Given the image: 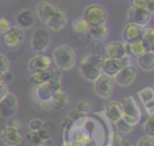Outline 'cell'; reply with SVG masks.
<instances>
[{
    "mask_svg": "<svg viewBox=\"0 0 154 146\" xmlns=\"http://www.w3.org/2000/svg\"><path fill=\"white\" fill-rule=\"evenodd\" d=\"M53 60L58 69L60 70H71L76 64V53L70 45L63 43L54 48Z\"/></svg>",
    "mask_w": 154,
    "mask_h": 146,
    "instance_id": "cell-1",
    "label": "cell"
},
{
    "mask_svg": "<svg viewBox=\"0 0 154 146\" xmlns=\"http://www.w3.org/2000/svg\"><path fill=\"white\" fill-rule=\"evenodd\" d=\"M101 59L102 57L97 54H88L82 59L79 72L84 80L94 82L101 75Z\"/></svg>",
    "mask_w": 154,
    "mask_h": 146,
    "instance_id": "cell-2",
    "label": "cell"
},
{
    "mask_svg": "<svg viewBox=\"0 0 154 146\" xmlns=\"http://www.w3.org/2000/svg\"><path fill=\"white\" fill-rule=\"evenodd\" d=\"M131 64L130 57L126 54L122 58H109V57H103L101 59V71H103V74L113 77L122 68L128 66Z\"/></svg>",
    "mask_w": 154,
    "mask_h": 146,
    "instance_id": "cell-3",
    "label": "cell"
},
{
    "mask_svg": "<svg viewBox=\"0 0 154 146\" xmlns=\"http://www.w3.org/2000/svg\"><path fill=\"white\" fill-rule=\"evenodd\" d=\"M83 18L89 25L105 24L107 21V12L102 6L93 4L84 8Z\"/></svg>",
    "mask_w": 154,
    "mask_h": 146,
    "instance_id": "cell-4",
    "label": "cell"
},
{
    "mask_svg": "<svg viewBox=\"0 0 154 146\" xmlns=\"http://www.w3.org/2000/svg\"><path fill=\"white\" fill-rule=\"evenodd\" d=\"M49 43H51V35L48 30L43 28H38L32 33L31 40H30V47L34 52L43 53L48 48Z\"/></svg>",
    "mask_w": 154,
    "mask_h": 146,
    "instance_id": "cell-5",
    "label": "cell"
},
{
    "mask_svg": "<svg viewBox=\"0 0 154 146\" xmlns=\"http://www.w3.org/2000/svg\"><path fill=\"white\" fill-rule=\"evenodd\" d=\"M113 86H114L113 77H111L106 74H101L94 81V92L97 97H100L102 99H107L111 97V94L113 92Z\"/></svg>",
    "mask_w": 154,
    "mask_h": 146,
    "instance_id": "cell-6",
    "label": "cell"
},
{
    "mask_svg": "<svg viewBox=\"0 0 154 146\" xmlns=\"http://www.w3.org/2000/svg\"><path fill=\"white\" fill-rule=\"evenodd\" d=\"M67 22V14L65 12V10L60 6H54V10L51 14V17L48 18V21L46 22V24L48 25V28L53 31H60Z\"/></svg>",
    "mask_w": 154,
    "mask_h": 146,
    "instance_id": "cell-7",
    "label": "cell"
},
{
    "mask_svg": "<svg viewBox=\"0 0 154 146\" xmlns=\"http://www.w3.org/2000/svg\"><path fill=\"white\" fill-rule=\"evenodd\" d=\"M2 39H4V43L8 48H14L23 43L25 39V33L18 25L10 27V29L5 34H2Z\"/></svg>",
    "mask_w": 154,
    "mask_h": 146,
    "instance_id": "cell-8",
    "label": "cell"
},
{
    "mask_svg": "<svg viewBox=\"0 0 154 146\" xmlns=\"http://www.w3.org/2000/svg\"><path fill=\"white\" fill-rule=\"evenodd\" d=\"M152 18V13L146 8H134L130 7L126 13L128 23H134L141 27H146Z\"/></svg>",
    "mask_w": 154,
    "mask_h": 146,
    "instance_id": "cell-9",
    "label": "cell"
},
{
    "mask_svg": "<svg viewBox=\"0 0 154 146\" xmlns=\"http://www.w3.org/2000/svg\"><path fill=\"white\" fill-rule=\"evenodd\" d=\"M0 139L6 146H19L22 144V134L19 129L12 125H5L0 132Z\"/></svg>",
    "mask_w": 154,
    "mask_h": 146,
    "instance_id": "cell-10",
    "label": "cell"
},
{
    "mask_svg": "<svg viewBox=\"0 0 154 146\" xmlns=\"http://www.w3.org/2000/svg\"><path fill=\"white\" fill-rule=\"evenodd\" d=\"M18 110V99L13 93H7L0 100V116L8 118L12 117Z\"/></svg>",
    "mask_w": 154,
    "mask_h": 146,
    "instance_id": "cell-11",
    "label": "cell"
},
{
    "mask_svg": "<svg viewBox=\"0 0 154 146\" xmlns=\"http://www.w3.org/2000/svg\"><path fill=\"white\" fill-rule=\"evenodd\" d=\"M136 77V68L132 66L131 64L128 66L122 68L114 76H113V81H116V83H118L119 86H129L134 82Z\"/></svg>",
    "mask_w": 154,
    "mask_h": 146,
    "instance_id": "cell-12",
    "label": "cell"
},
{
    "mask_svg": "<svg viewBox=\"0 0 154 146\" xmlns=\"http://www.w3.org/2000/svg\"><path fill=\"white\" fill-rule=\"evenodd\" d=\"M51 64H52V59L48 56H45L42 53H38L37 56L32 57L29 60V63H28V70H29L30 74L43 71V70L51 68Z\"/></svg>",
    "mask_w": 154,
    "mask_h": 146,
    "instance_id": "cell-13",
    "label": "cell"
},
{
    "mask_svg": "<svg viewBox=\"0 0 154 146\" xmlns=\"http://www.w3.org/2000/svg\"><path fill=\"white\" fill-rule=\"evenodd\" d=\"M144 27L134 24V23H128L122 31V37H123V42L125 43H131L134 41L141 40L142 37V33H143Z\"/></svg>",
    "mask_w": 154,
    "mask_h": 146,
    "instance_id": "cell-14",
    "label": "cell"
},
{
    "mask_svg": "<svg viewBox=\"0 0 154 146\" xmlns=\"http://www.w3.org/2000/svg\"><path fill=\"white\" fill-rule=\"evenodd\" d=\"M106 57L109 58H122L128 54V43L122 41H111L105 46Z\"/></svg>",
    "mask_w": 154,
    "mask_h": 146,
    "instance_id": "cell-15",
    "label": "cell"
},
{
    "mask_svg": "<svg viewBox=\"0 0 154 146\" xmlns=\"http://www.w3.org/2000/svg\"><path fill=\"white\" fill-rule=\"evenodd\" d=\"M122 110H123V115L132 117L134 119H136L137 122H140L141 118V110L136 103V100L134 99V97H126L122 100Z\"/></svg>",
    "mask_w": 154,
    "mask_h": 146,
    "instance_id": "cell-16",
    "label": "cell"
},
{
    "mask_svg": "<svg viewBox=\"0 0 154 146\" xmlns=\"http://www.w3.org/2000/svg\"><path fill=\"white\" fill-rule=\"evenodd\" d=\"M140 100L142 101V104L144 105V109L147 111L148 115H153L154 113V90L152 87H146L143 89H141L137 93Z\"/></svg>",
    "mask_w": 154,
    "mask_h": 146,
    "instance_id": "cell-17",
    "label": "cell"
},
{
    "mask_svg": "<svg viewBox=\"0 0 154 146\" xmlns=\"http://www.w3.org/2000/svg\"><path fill=\"white\" fill-rule=\"evenodd\" d=\"M105 115L111 122H113V123L118 122L123 116L122 104L119 101H114V100L108 101L105 105Z\"/></svg>",
    "mask_w": 154,
    "mask_h": 146,
    "instance_id": "cell-18",
    "label": "cell"
},
{
    "mask_svg": "<svg viewBox=\"0 0 154 146\" xmlns=\"http://www.w3.org/2000/svg\"><path fill=\"white\" fill-rule=\"evenodd\" d=\"M16 19H17L18 27L22 28V29L31 28L35 24V14H34L32 11H30L28 8H24L22 11H19Z\"/></svg>",
    "mask_w": 154,
    "mask_h": 146,
    "instance_id": "cell-19",
    "label": "cell"
},
{
    "mask_svg": "<svg viewBox=\"0 0 154 146\" xmlns=\"http://www.w3.org/2000/svg\"><path fill=\"white\" fill-rule=\"evenodd\" d=\"M54 92L52 89V87L49 86L48 82H45V83H41V84H37V88L35 90V95H36V99L40 101V103H45V101H51L52 97H53Z\"/></svg>",
    "mask_w": 154,
    "mask_h": 146,
    "instance_id": "cell-20",
    "label": "cell"
},
{
    "mask_svg": "<svg viewBox=\"0 0 154 146\" xmlns=\"http://www.w3.org/2000/svg\"><path fill=\"white\" fill-rule=\"evenodd\" d=\"M137 64L138 66L144 71H153L154 69V53L153 51L144 52L143 54L137 57Z\"/></svg>",
    "mask_w": 154,
    "mask_h": 146,
    "instance_id": "cell-21",
    "label": "cell"
},
{
    "mask_svg": "<svg viewBox=\"0 0 154 146\" xmlns=\"http://www.w3.org/2000/svg\"><path fill=\"white\" fill-rule=\"evenodd\" d=\"M53 10H54L53 4L48 2V1H40L36 6V14L43 23H46L48 21V18L51 17Z\"/></svg>",
    "mask_w": 154,
    "mask_h": 146,
    "instance_id": "cell-22",
    "label": "cell"
},
{
    "mask_svg": "<svg viewBox=\"0 0 154 146\" xmlns=\"http://www.w3.org/2000/svg\"><path fill=\"white\" fill-rule=\"evenodd\" d=\"M90 35V37L99 40V41H103L107 36H108V28L105 24H99V25H89L88 28V33Z\"/></svg>",
    "mask_w": 154,
    "mask_h": 146,
    "instance_id": "cell-23",
    "label": "cell"
},
{
    "mask_svg": "<svg viewBox=\"0 0 154 146\" xmlns=\"http://www.w3.org/2000/svg\"><path fill=\"white\" fill-rule=\"evenodd\" d=\"M70 101V97L67 93H65L64 90L59 89L58 92H55L51 99V103L53 105L54 109H58V110H61L63 107H65Z\"/></svg>",
    "mask_w": 154,
    "mask_h": 146,
    "instance_id": "cell-24",
    "label": "cell"
},
{
    "mask_svg": "<svg viewBox=\"0 0 154 146\" xmlns=\"http://www.w3.org/2000/svg\"><path fill=\"white\" fill-rule=\"evenodd\" d=\"M52 76V68H48L43 71H38V72H34L30 74V80L32 82H35L36 84H41L45 82H48L49 78Z\"/></svg>",
    "mask_w": 154,
    "mask_h": 146,
    "instance_id": "cell-25",
    "label": "cell"
},
{
    "mask_svg": "<svg viewBox=\"0 0 154 146\" xmlns=\"http://www.w3.org/2000/svg\"><path fill=\"white\" fill-rule=\"evenodd\" d=\"M142 42L147 47L148 51H153V45H154V29L153 28H144L141 37Z\"/></svg>",
    "mask_w": 154,
    "mask_h": 146,
    "instance_id": "cell-26",
    "label": "cell"
},
{
    "mask_svg": "<svg viewBox=\"0 0 154 146\" xmlns=\"http://www.w3.org/2000/svg\"><path fill=\"white\" fill-rule=\"evenodd\" d=\"M128 51H130V53L132 56H135L136 58L138 56L143 54L144 52H148V49L144 46V43L142 42V40H137V41H134L131 43H128Z\"/></svg>",
    "mask_w": 154,
    "mask_h": 146,
    "instance_id": "cell-27",
    "label": "cell"
},
{
    "mask_svg": "<svg viewBox=\"0 0 154 146\" xmlns=\"http://www.w3.org/2000/svg\"><path fill=\"white\" fill-rule=\"evenodd\" d=\"M88 28H89V24L84 21L83 17L81 18H77L72 22V29L76 34H87L88 33Z\"/></svg>",
    "mask_w": 154,
    "mask_h": 146,
    "instance_id": "cell-28",
    "label": "cell"
},
{
    "mask_svg": "<svg viewBox=\"0 0 154 146\" xmlns=\"http://www.w3.org/2000/svg\"><path fill=\"white\" fill-rule=\"evenodd\" d=\"M91 109H93V104H91V101H89V100H87V99L81 100V101L77 104V106H76V110H77L79 113H82L83 116L87 115V113H89V112L91 111Z\"/></svg>",
    "mask_w": 154,
    "mask_h": 146,
    "instance_id": "cell-29",
    "label": "cell"
},
{
    "mask_svg": "<svg viewBox=\"0 0 154 146\" xmlns=\"http://www.w3.org/2000/svg\"><path fill=\"white\" fill-rule=\"evenodd\" d=\"M143 130L146 135L153 138L154 136V125H153V115H148L146 122L143 123Z\"/></svg>",
    "mask_w": 154,
    "mask_h": 146,
    "instance_id": "cell-30",
    "label": "cell"
},
{
    "mask_svg": "<svg viewBox=\"0 0 154 146\" xmlns=\"http://www.w3.org/2000/svg\"><path fill=\"white\" fill-rule=\"evenodd\" d=\"M26 139H28V141H29L31 145H34V146L41 145V139H40V136H38V133L35 132V130H29V132L26 133Z\"/></svg>",
    "mask_w": 154,
    "mask_h": 146,
    "instance_id": "cell-31",
    "label": "cell"
},
{
    "mask_svg": "<svg viewBox=\"0 0 154 146\" xmlns=\"http://www.w3.org/2000/svg\"><path fill=\"white\" fill-rule=\"evenodd\" d=\"M8 70H10V60L5 54L0 53V71L2 74H5Z\"/></svg>",
    "mask_w": 154,
    "mask_h": 146,
    "instance_id": "cell-32",
    "label": "cell"
},
{
    "mask_svg": "<svg viewBox=\"0 0 154 146\" xmlns=\"http://www.w3.org/2000/svg\"><path fill=\"white\" fill-rule=\"evenodd\" d=\"M43 125H45V123H43V121L40 119V118H34V119H31V121L29 122V129H30V130L37 132V130H40Z\"/></svg>",
    "mask_w": 154,
    "mask_h": 146,
    "instance_id": "cell-33",
    "label": "cell"
},
{
    "mask_svg": "<svg viewBox=\"0 0 154 146\" xmlns=\"http://www.w3.org/2000/svg\"><path fill=\"white\" fill-rule=\"evenodd\" d=\"M37 133H38V136H40V139H41V145H42L43 142L51 140V133H49L48 129L45 128V125H43L40 130H37Z\"/></svg>",
    "mask_w": 154,
    "mask_h": 146,
    "instance_id": "cell-34",
    "label": "cell"
},
{
    "mask_svg": "<svg viewBox=\"0 0 154 146\" xmlns=\"http://www.w3.org/2000/svg\"><path fill=\"white\" fill-rule=\"evenodd\" d=\"M124 138L119 133H112L111 135V146H120Z\"/></svg>",
    "mask_w": 154,
    "mask_h": 146,
    "instance_id": "cell-35",
    "label": "cell"
},
{
    "mask_svg": "<svg viewBox=\"0 0 154 146\" xmlns=\"http://www.w3.org/2000/svg\"><path fill=\"white\" fill-rule=\"evenodd\" d=\"M136 146H154V140H153V138L146 135V136L141 138V139L137 141Z\"/></svg>",
    "mask_w": 154,
    "mask_h": 146,
    "instance_id": "cell-36",
    "label": "cell"
},
{
    "mask_svg": "<svg viewBox=\"0 0 154 146\" xmlns=\"http://www.w3.org/2000/svg\"><path fill=\"white\" fill-rule=\"evenodd\" d=\"M116 124H117L118 129H119L120 132H123V133H129V132H131V130H132V127L128 125V124H126L122 118H120L118 122H116Z\"/></svg>",
    "mask_w": 154,
    "mask_h": 146,
    "instance_id": "cell-37",
    "label": "cell"
},
{
    "mask_svg": "<svg viewBox=\"0 0 154 146\" xmlns=\"http://www.w3.org/2000/svg\"><path fill=\"white\" fill-rule=\"evenodd\" d=\"M11 24H10V21L7 18H0V34H5L8 29H10Z\"/></svg>",
    "mask_w": 154,
    "mask_h": 146,
    "instance_id": "cell-38",
    "label": "cell"
},
{
    "mask_svg": "<svg viewBox=\"0 0 154 146\" xmlns=\"http://www.w3.org/2000/svg\"><path fill=\"white\" fill-rule=\"evenodd\" d=\"M148 0H131V7L134 8H146Z\"/></svg>",
    "mask_w": 154,
    "mask_h": 146,
    "instance_id": "cell-39",
    "label": "cell"
},
{
    "mask_svg": "<svg viewBox=\"0 0 154 146\" xmlns=\"http://www.w3.org/2000/svg\"><path fill=\"white\" fill-rule=\"evenodd\" d=\"M7 93H8V90H7V84H6L4 81H1V82H0V100H1Z\"/></svg>",
    "mask_w": 154,
    "mask_h": 146,
    "instance_id": "cell-40",
    "label": "cell"
},
{
    "mask_svg": "<svg viewBox=\"0 0 154 146\" xmlns=\"http://www.w3.org/2000/svg\"><path fill=\"white\" fill-rule=\"evenodd\" d=\"M147 10L150 13L154 12V0H148V2H147Z\"/></svg>",
    "mask_w": 154,
    "mask_h": 146,
    "instance_id": "cell-41",
    "label": "cell"
},
{
    "mask_svg": "<svg viewBox=\"0 0 154 146\" xmlns=\"http://www.w3.org/2000/svg\"><path fill=\"white\" fill-rule=\"evenodd\" d=\"M120 146H135V145H134V142H132L131 140L125 139V140H123V142H122V145H120Z\"/></svg>",
    "mask_w": 154,
    "mask_h": 146,
    "instance_id": "cell-42",
    "label": "cell"
},
{
    "mask_svg": "<svg viewBox=\"0 0 154 146\" xmlns=\"http://www.w3.org/2000/svg\"><path fill=\"white\" fill-rule=\"evenodd\" d=\"M1 81H4V74L0 71V82H1Z\"/></svg>",
    "mask_w": 154,
    "mask_h": 146,
    "instance_id": "cell-43",
    "label": "cell"
}]
</instances>
